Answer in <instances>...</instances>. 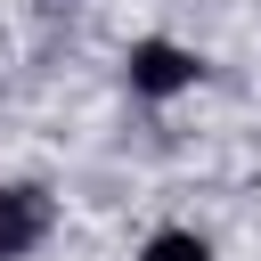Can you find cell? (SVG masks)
Here are the masks:
<instances>
[{
    "label": "cell",
    "instance_id": "cell-1",
    "mask_svg": "<svg viewBox=\"0 0 261 261\" xmlns=\"http://www.w3.org/2000/svg\"><path fill=\"white\" fill-rule=\"evenodd\" d=\"M41 220H49V212H41V196L8 188V196H0V261H8V253H24V245L41 237Z\"/></svg>",
    "mask_w": 261,
    "mask_h": 261
},
{
    "label": "cell",
    "instance_id": "cell-2",
    "mask_svg": "<svg viewBox=\"0 0 261 261\" xmlns=\"http://www.w3.org/2000/svg\"><path fill=\"white\" fill-rule=\"evenodd\" d=\"M130 73H139V90H179V82H188L196 65H188V57L171 49V41H147V49L130 57Z\"/></svg>",
    "mask_w": 261,
    "mask_h": 261
},
{
    "label": "cell",
    "instance_id": "cell-3",
    "mask_svg": "<svg viewBox=\"0 0 261 261\" xmlns=\"http://www.w3.org/2000/svg\"><path fill=\"white\" fill-rule=\"evenodd\" d=\"M147 261H212V253H204L196 237H179V228H171V237H155V245H147Z\"/></svg>",
    "mask_w": 261,
    "mask_h": 261
}]
</instances>
